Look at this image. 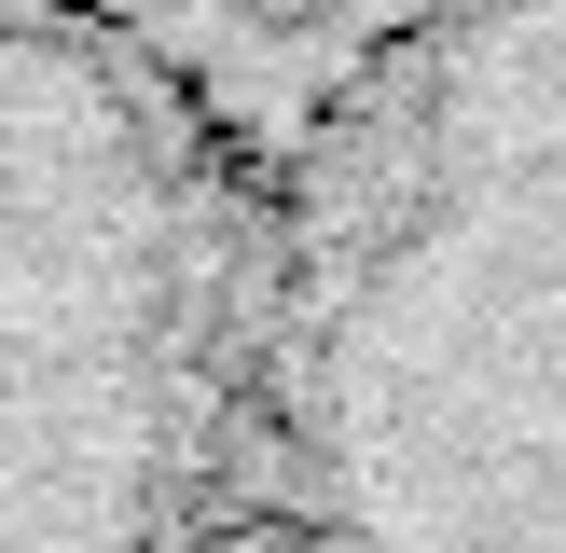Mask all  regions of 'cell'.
Returning a JSON list of instances; mask_svg holds the SVG:
<instances>
[{"label":"cell","mask_w":566,"mask_h":553,"mask_svg":"<svg viewBox=\"0 0 566 553\" xmlns=\"http://www.w3.org/2000/svg\"><path fill=\"white\" fill-rule=\"evenodd\" d=\"M83 14L125 28V42L276 180V166L318 138V111L346 97L429 0H83Z\"/></svg>","instance_id":"2"},{"label":"cell","mask_w":566,"mask_h":553,"mask_svg":"<svg viewBox=\"0 0 566 553\" xmlns=\"http://www.w3.org/2000/svg\"><path fill=\"white\" fill-rule=\"evenodd\" d=\"M235 553H566V0H429L263 180Z\"/></svg>","instance_id":"1"}]
</instances>
